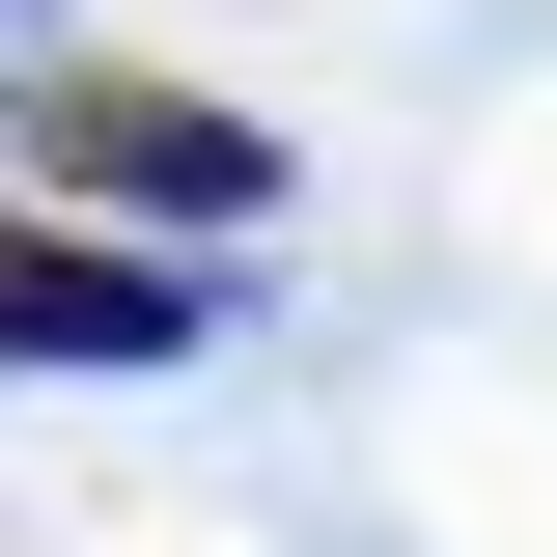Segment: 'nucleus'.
<instances>
[{"label": "nucleus", "mask_w": 557, "mask_h": 557, "mask_svg": "<svg viewBox=\"0 0 557 557\" xmlns=\"http://www.w3.org/2000/svg\"><path fill=\"white\" fill-rule=\"evenodd\" d=\"M57 168H112V196H196V223H251V196H278L223 112H139V84H57Z\"/></svg>", "instance_id": "nucleus-1"}]
</instances>
